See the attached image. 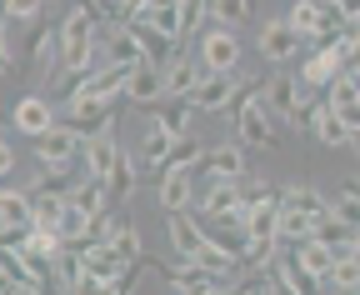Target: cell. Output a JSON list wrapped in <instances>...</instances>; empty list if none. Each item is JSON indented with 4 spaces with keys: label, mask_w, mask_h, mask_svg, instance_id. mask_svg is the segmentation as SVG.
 <instances>
[{
    "label": "cell",
    "mask_w": 360,
    "mask_h": 295,
    "mask_svg": "<svg viewBox=\"0 0 360 295\" xmlns=\"http://www.w3.org/2000/svg\"><path fill=\"white\" fill-rule=\"evenodd\" d=\"M105 55H101V20L96 11H85L75 6L65 20H60V65L65 75H85V70H96Z\"/></svg>",
    "instance_id": "obj_1"
},
{
    "label": "cell",
    "mask_w": 360,
    "mask_h": 295,
    "mask_svg": "<svg viewBox=\"0 0 360 295\" xmlns=\"http://www.w3.org/2000/svg\"><path fill=\"white\" fill-rule=\"evenodd\" d=\"M200 65L205 70H240V40L231 25H215V20L200 25Z\"/></svg>",
    "instance_id": "obj_2"
},
{
    "label": "cell",
    "mask_w": 360,
    "mask_h": 295,
    "mask_svg": "<svg viewBox=\"0 0 360 295\" xmlns=\"http://www.w3.org/2000/svg\"><path fill=\"white\" fill-rule=\"evenodd\" d=\"M300 30L290 25V20H265L260 25V35H255V51H260V60H270V65H290L295 55H300Z\"/></svg>",
    "instance_id": "obj_3"
},
{
    "label": "cell",
    "mask_w": 360,
    "mask_h": 295,
    "mask_svg": "<svg viewBox=\"0 0 360 295\" xmlns=\"http://www.w3.org/2000/svg\"><path fill=\"white\" fill-rule=\"evenodd\" d=\"M236 131H240V145H260V150L276 145V115H270V105L260 100V91L236 110Z\"/></svg>",
    "instance_id": "obj_4"
},
{
    "label": "cell",
    "mask_w": 360,
    "mask_h": 295,
    "mask_svg": "<svg viewBox=\"0 0 360 295\" xmlns=\"http://www.w3.org/2000/svg\"><path fill=\"white\" fill-rule=\"evenodd\" d=\"M80 160H85V176H110V165L120 160V140H115V115L101 125V131H90L80 140Z\"/></svg>",
    "instance_id": "obj_5"
},
{
    "label": "cell",
    "mask_w": 360,
    "mask_h": 295,
    "mask_svg": "<svg viewBox=\"0 0 360 295\" xmlns=\"http://www.w3.org/2000/svg\"><path fill=\"white\" fill-rule=\"evenodd\" d=\"M80 140H85L80 131H70L65 120H56L45 136H35V160H40V165H60V171H70V160L80 155Z\"/></svg>",
    "instance_id": "obj_6"
},
{
    "label": "cell",
    "mask_w": 360,
    "mask_h": 295,
    "mask_svg": "<svg viewBox=\"0 0 360 295\" xmlns=\"http://www.w3.org/2000/svg\"><path fill=\"white\" fill-rule=\"evenodd\" d=\"M236 86H240V75H236V70H205V75H200V86H195L186 100H191V110L220 115V110H225V100L236 96Z\"/></svg>",
    "instance_id": "obj_7"
},
{
    "label": "cell",
    "mask_w": 360,
    "mask_h": 295,
    "mask_svg": "<svg viewBox=\"0 0 360 295\" xmlns=\"http://www.w3.org/2000/svg\"><path fill=\"white\" fill-rule=\"evenodd\" d=\"M110 105L115 100H101V96H65L60 100V120L70 125V131L90 136V131H101V125L110 120Z\"/></svg>",
    "instance_id": "obj_8"
},
{
    "label": "cell",
    "mask_w": 360,
    "mask_h": 295,
    "mask_svg": "<svg viewBox=\"0 0 360 295\" xmlns=\"http://www.w3.org/2000/svg\"><path fill=\"white\" fill-rule=\"evenodd\" d=\"M195 205H200L205 221H215V216H236V210H240V181L205 176V185H195Z\"/></svg>",
    "instance_id": "obj_9"
},
{
    "label": "cell",
    "mask_w": 360,
    "mask_h": 295,
    "mask_svg": "<svg viewBox=\"0 0 360 295\" xmlns=\"http://www.w3.org/2000/svg\"><path fill=\"white\" fill-rule=\"evenodd\" d=\"M20 60L30 70H56L60 65V25H35L20 46Z\"/></svg>",
    "instance_id": "obj_10"
},
{
    "label": "cell",
    "mask_w": 360,
    "mask_h": 295,
    "mask_svg": "<svg viewBox=\"0 0 360 295\" xmlns=\"http://www.w3.org/2000/svg\"><path fill=\"white\" fill-rule=\"evenodd\" d=\"M125 100L130 105H160L165 100V65H130V80H125Z\"/></svg>",
    "instance_id": "obj_11"
},
{
    "label": "cell",
    "mask_w": 360,
    "mask_h": 295,
    "mask_svg": "<svg viewBox=\"0 0 360 295\" xmlns=\"http://www.w3.org/2000/svg\"><path fill=\"white\" fill-rule=\"evenodd\" d=\"M56 120H60V110L45 100V96H25V100H15V110H11V125H15L20 136H30V140L45 136Z\"/></svg>",
    "instance_id": "obj_12"
},
{
    "label": "cell",
    "mask_w": 360,
    "mask_h": 295,
    "mask_svg": "<svg viewBox=\"0 0 360 295\" xmlns=\"http://www.w3.org/2000/svg\"><path fill=\"white\" fill-rule=\"evenodd\" d=\"M160 275H165V285L170 290H195V295H215V290H225L200 261H191V256H180V266H160Z\"/></svg>",
    "instance_id": "obj_13"
},
{
    "label": "cell",
    "mask_w": 360,
    "mask_h": 295,
    "mask_svg": "<svg viewBox=\"0 0 360 295\" xmlns=\"http://www.w3.org/2000/svg\"><path fill=\"white\" fill-rule=\"evenodd\" d=\"M260 100L270 105V115H281V120H295V110H300V80L295 75H270L265 86H260Z\"/></svg>",
    "instance_id": "obj_14"
},
{
    "label": "cell",
    "mask_w": 360,
    "mask_h": 295,
    "mask_svg": "<svg viewBox=\"0 0 360 295\" xmlns=\"http://www.w3.org/2000/svg\"><path fill=\"white\" fill-rule=\"evenodd\" d=\"M195 171L220 176V181H240V176H250V171H245V150H240V145H205V155H200Z\"/></svg>",
    "instance_id": "obj_15"
},
{
    "label": "cell",
    "mask_w": 360,
    "mask_h": 295,
    "mask_svg": "<svg viewBox=\"0 0 360 295\" xmlns=\"http://www.w3.org/2000/svg\"><path fill=\"white\" fill-rule=\"evenodd\" d=\"M290 256H295V266H300L305 275H315V290H321V275L335 266V245L305 235V240H295V245H290Z\"/></svg>",
    "instance_id": "obj_16"
},
{
    "label": "cell",
    "mask_w": 360,
    "mask_h": 295,
    "mask_svg": "<svg viewBox=\"0 0 360 295\" xmlns=\"http://www.w3.org/2000/svg\"><path fill=\"white\" fill-rule=\"evenodd\" d=\"M65 200L80 210V216H101V210H110V185L101 176H85V181H75L65 190Z\"/></svg>",
    "instance_id": "obj_17"
},
{
    "label": "cell",
    "mask_w": 360,
    "mask_h": 295,
    "mask_svg": "<svg viewBox=\"0 0 360 295\" xmlns=\"http://www.w3.org/2000/svg\"><path fill=\"white\" fill-rule=\"evenodd\" d=\"M160 210L170 216V210H191L195 205V181H191V171H165L160 176Z\"/></svg>",
    "instance_id": "obj_18"
},
{
    "label": "cell",
    "mask_w": 360,
    "mask_h": 295,
    "mask_svg": "<svg viewBox=\"0 0 360 295\" xmlns=\"http://www.w3.org/2000/svg\"><path fill=\"white\" fill-rule=\"evenodd\" d=\"M165 230H170L175 256H195V250L205 245V225H195L186 210H170V216H165Z\"/></svg>",
    "instance_id": "obj_19"
},
{
    "label": "cell",
    "mask_w": 360,
    "mask_h": 295,
    "mask_svg": "<svg viewBox=\"0 0 360 295\" xmlns=\"http://www.w3.org/2000/svg\"><path fill=\"white\" fill-rule=\"evenodd\" d=\"M200 75H205V65H200V60H186V51H180V55L165 65V96H191V91L200 86Z\"/></svg>",
    "instance_id": "obj_20"
},
{
    "label": "cell",
    "mask_w": 360,
    "mask_h": 295,
    "mask_svg": "<svg viewBox=\"0 0 360 295\" xmlns=\"http://www.w3.org/2000/svg\"><path fill=\"white\" fill-rule=\"evenodd\" d=\"M310 136L315 140H321V145H350V125L340 120V110L335 105H321V110H315V125H310Z\"/></svg>",
    "instance_id": "obj_21"
},
{
    "label": "cell",
    "mask_w": 360,
    "mask_h": 295,
    "mask_svg": "<svg viewBox=\"0 0 360 295\" xmlns=\"http://www.w3.org/2000/svg\"><path fill=\"white\" fill-rule=\"evenodd\" d=\"M200 155H205V140L200 136H175L170 140V155H165V165H160V176L165 171H195V165H200Z\"/></svg>",
    "instance_id": "obj_22"
},
{
    "label": "cell",
    "mask_w": 360,
    "mask_h": 295,
    "mask_svg": "<svg viewBox=\"0 0 360 295\" xmlns=\"http://www.w3.org/2000/svg\"><path fill=\"white\" fill-rule=\"evenodd\" d=\"M281 200H285V205H295V210H305L310 221L330 216V195H326V190H315V185H285V190H281Z\"/></svg>",
    "instance_id": "obj_23"
},
{
    "label": "cell",
    "mask_w": 360,
    "mask_h": 295,
    "mask_svg": "<svg viewBox=\"0 0 360 295\" xmlns=\"http://www.w3.org/2000/svg\"><path fill=\"white\" fill-rule=\"evenodd\" d=\"M191 115H195V110H191L186 96H165L160 110H155V125H165L170 136H186V131H191Z\"/></svg>",
    "instance_id": "obj_24"
},
{
    "label": "cell",
    "mask_w": 360,
    "mask_h": 295,
    "mask_svg": "<svg viewBox=\"0 0 360 295\" xmlns=\"http://www.w3.org/2000/svg\"><path fill=\"white\" fill-rule=\"evenodd\" d=\"M65 195H30V225H45V230H60V216H65Z\"/></svg>",
    "instance_id": "obj_25"
},
{
    "label": "cell",
    "mask_w": 360,
    "mask_h": 295,
    "mask_svg": "<svg viewBox=\"0 0 360 295\" xmlns=\"http://www.w3.org/2000/svg\"><path fill=\"white\" fill-rule=\"evenodd\" d=\"M170 131H165V125H150V131H146V145H141V171H160V165H165V155H170Z\"/></svg>",
    "instance_id": "obj_26"
},
{
    "label": "cell",
    "mask_w": 360,
    "mask_h": 295,
    "mask_svg": "<svg viewBox=\"0 0 360 295\" xmlns=\"http://www.w3.org/2000/svg\"><path fill=\"white\" fill-rule=\"evenodd\" d=\"M110 250H115V256H125V261H141V256H146L141 230H135L125 216H115V225H110Z\"/></svg>",
    "instance_id": "obj_27"
},
{
    "label": "cell",
    "mask_w": 360,
    "mask_h": 295,
    "mask_svg": "<svg viewBox=\"0 0 360 295\" xmlns=\"http://www.w3.org/2000/svg\"><path fill=\"white\" fill-rule=\"evenodd\" d=\"M310 216H305V210H295V205H285L281 200V221H276V235H281V245H295V240H305L310 235Z\"/></svg>",
    "instance_id": "obj_28"
},
{
    "label": "cell",
    "mask_w": 360,
    "mask_h": 295,
    "mask_svg": "<svg viewBox=\"0 0 360 295\" xmlns=\"http://www.w3.org/2000/svg\"><path fill=\"white\" fill-rule=\"evenodd\" d=\"M205 20H215V25H245L250 20V0H205Z\"/></svg>",
    "instance_id": "obj_29"
},
{
    "label": "cell",
    "mask_w": 360,
    "mask_h": 295,
    "mask_svg": "<svg viewBox=\"0 0 360 295\" xmlns=\"http://www.w3.org/2000/svg\"><path fill=\"white\" fill-rule=\"evenodd\" d=\"M321 290H360V261H355V256L335 261V266L321 275Z\"/></svg>",
    "instance_id": "obj_30"
},
{
    "label": "cell",
    "mask_w": 360,
    "mask_h": 295,
    "mask_svg": "<svg viewBox=\"0 0 360 295\" xmlns=\"http://www.w3.org/2000/svg\"><path fill=\"white\" fill-rule=\"evenodd\" d=\"M350 100H360V75L355 70H335L330 75V86H326V105H350Z\"/></svg>",
    "instance_id": "obj_31"
},
{
    "label": "cell",
    "mask_w": 360,
    "mask_h": 295,
    "mask_svg": "<svg viewBox=\"0 0 360 295\" xmlns=\"http://www.w3.org/2000/svg\"><path fill=\"white\" fill-rule=\"evenodd\" d=\"M30 195H65L70 190V171H60V165H40L35 181L25 185Z\"/></svg>",
    "instance_id": "obj_32"
},
{
    "label": "cell",
    "mask_w": 360,
    "mask_h": 295,
    "mask_svg": "<svg viewBox=\"0 0 360 295\" xmlns=\"http://www.w3.org/2000/svg\"><path fill=\"white\" fill-rule=\"evenodd\" d=\"M105 185H110V200H125L130 190H135V160L120 150V160L110 165V176H105Z\"/></svg>",
    "instance_id": "obj_33"
},
{
    "label": "cell",
    "mask_w": 360,
    "mask_h": 295,
    "mask_svg": "<svg viewBox=\"0 0 360 295\" xmlns=\"http://www.w3.org/2000/svg\"><path fill=\"white\" fill-rule=\"evenodd\" d=\"M330 216H335V221H345L350 230H360V190H355V185H345V190L330 200Z\"/></svg>",
    "instance_id": "obj_34"
},
{
    "label": "cell",
    "mask_w": 360,
    "mask_h": 295,
    "mask_svg": "<svg viewBox=\"0 0 360 295\" xmlns=\"http://www.w3.org/2000/svg\"><path fill=\"white\" fill-rule=\"evenodd\" d=\"M200 25H205V0H180V40L200 35Z\"/></svg>",
    "instance_id": "obj_35"
},
{
    "label": "cell",
    "mask_w": 360,
    "mask_h": 295,
    "mask_svg": "<svg viewBox=\"0 0 360 295\" xmlns=\"http://www.w3.org/2000/svg\"><path fill=\"white\" fill-rule=\"evenodd\" d=\"M0 11H6V20L25 25V20H40V11H45V0H0Z\"/></svg>",
    "instance_id": "obj_36"
},
{
    "label": "cell",
    "mask_w": 360,
    "mask_h": 295,
    "mask_svg": "<svg viewBox=\"0 0 360 295\" xmlns=\"http://www.w3.org/2000/svg\"><path fill=\"white\" fill-rule=\"evenodd\" d=\"M11 171H15V150H11V140H6V136H0V181H6Z\"/></svg>",
    "instance_id": "obj_37"
},
{
    "label": "cell",
    "mask_w": 360,
    "mask_h": 295,
    "mask_svg": "<svg viewBox=\"0 0 360 295\" xmlns=\"http://www.w3.org/2000/svg\"><path fill=\"white\" fill-rule=\"evenodd\" d=\"M11 65H15V51H11V40H6V30H0V75H11Z\"/></svg>",
    "instance_id": "obj_38"
},
{
    "label": "cell",
    "mask_w": 360,
    "mask_h": 295,
    "mask_svg": "<svg viewBox=\"0 0 360 295\" xmlns=\"http://www.w3.org/2000/svg\"><path fill=\"white\" fill-rule=\"evenodd\" d=\"M340 120L350 125V131H360V100H350V105H340Z\"/></svg>",
    "instance_id": "obj_39"
},
{
    "label": "cell",
    "mask_w": 360,
    "mask_h": 295,
    "mask_svg": "<svg viewBox=\"0 0 360 295\" xmlns=\"http://www.w3.org/2000/svg\"><path fill=\"white\" fill-rule=\"evenodd\" d=\"M340 20H350V25H360V0H340Z\"/></svg>",
    "instance_id": "obj_40"
},
{
    "label": "cell",
    "mask_w": 360,
    "mask_h": 295,
    "mask_svg": "<svg viewBox=\"0 0 360 295\" xmlns=\"http://www.w3.org/2000/svg\"><path fill=\"white\" fill-rule=\"evenodd\" d=\"M350 145H355V150H360V131H350Z\"/></svg>",
    "instance_id": "obj_41"
},
{
    "label": "cell",
    "mask_w": 360,
    "mask_h": 295,
    "mask_svg": "<svg viewBox=\"0 0 360 295\" xmlns=\"http://www.w3.org/2000/svg\"><path fill=\"white\" fill-rule=\"evenodd\" d=\"M0 290H6V266H0Z\"/></svg>",
    "instance_id": "obj_42"
},
{
    "label": "cell",
    "mask_w": 360,
    "mask_h": 295,
    "mask_svg": "<svg viewBox=\"0 0 360 295\" xmlns=\"http://www.w3.org/2000/svg\"><path fill=\"white\" fill-rule=\"evenodd\" d=\"M0 30H6V11H0Z\"/></svg>",
    "instance_id": "obj_43"
},
{
    "label": "cell",
    "mask_w": 360,
    "mask_h": 295,
    "mask_svg": "<svg viewBox=\"0 0 360 295\" xmlns=\"http://www.w3.org/2000/svg\"><path fill=\"white\" fill-rule=\"evenodd\" d=\"M326 6H335V11H340V0H326Z\"/></svg>",
    "instance_id": "obj_44"
},
{
    "label": "cell",
    "mask_w": 360,
    "mask_h": 295,
    "mask_svg": "<svg viewBox=\"0 0 360 295\" xmlns=\"http://www.w3.org/2000/svg\"><path fill=\"white\" fill-rule=\"evenodd\" d=\"M0 136H6V131H0Z\"/></svg>",
    "instance_id": "obj_45"
},
{
    "label": "cell",
    "mask_w": 360,
    "mask_h": 295,
    "mask_svg": "<svg viewBox=\"0 0 360 295\" xmlns=\"http://www.w3.org/2000/svg\"><path fill=\"white\" fill-rule=\"evenodd\" d=\"M355 190H360V185H355Z\"/></svg>",
    "instance_id": "obj_46"
}]
</instances>
